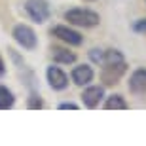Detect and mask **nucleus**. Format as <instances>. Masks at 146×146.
<instances>
[{
  "instance_id": "ddd939ff",
  "label": "nucleus",
  "mask_w": 146,
  "mask_h": 146,
  "mask_svg": "<svg viewBox=\"0 0 146 146\" xmlns=\"http://www.w3.org/2000/svg\"><path fill=\"white\" fill-rule=\"evenodd\" d=\"M27 108H31V110H40V108H44V101H42V97H40V95H36V93H33V95L29 97Z\"/></svg>"
},
{
  "instance_id": "423d86ee",
  "label": "nucleus",
  "mask_w": 146,
  "mask_h": 146,
  "mask_svg": "<svg viewBox=\"0 0 146 146\" xmlns=\"http://www.w3.org/2000/svg\"><path fill=\"white\" fill-rule=\"evenodd\" d=\"M46 76H48L49 87L55 89V91H63V89H66V86H68V76L61 70L59 66H53V65L48 66Z\"/></svg>"
},
{
  "instance_id": "1a4fd4ad",
  "label": "nucleus",
  "mask_w": 146,
  "mask_h": 146,
  "mask_svg": "<svg viewBox=\"0 0 146 146\" xmlns=\"http://www.w3.org/2000/svg\"><path fill=\"white\" fill-rule=\"evenodd\" d=\"M129 89L133 93L146 91V68H137L129 78Z\"/></svg>"
},
{
  "instance_id": "f03ea898",
  "label": "nucleus",
  "mask_w": 146,
  "mask_h": 146,
  "mask_svg": "<svg viewBox=\"0 0 146 146\" xmlns=\"http://www.w3.org/2000/svg\"><path fill=\"white\" fill-rule=\"evenodd\" d=\"M11 36H13V40H15L21 48H25V49H34V48H36V44H38L36 33H34L29 25H23V23L13 27Z\"/></svg>"
},
{
  "instance_id": "2eb2a0df",
  "label": "nucleus",
  "mask_w": 146,
  "mask_h": 146,
  "mask_svg": "<svg viewBox=\"0 0 146 146\" xmlns=\"http://www.w3.org/2000/svg\"><path fill=\"white\" fill-rule=\"evenodd\" d=\"M133 31L139 34H146V17H142V19H137L135 23H133Z\"/></svg>"
},
{
  "instance_id": "f3484780",
  "label": "nucleus",
  "mask_w": 146,
  "mask_h": 146,
  "mask_svg": "<svg viewBox=\"0 0 146 146\" xmlns=\"http://www.w3.org/2000/svg\"><path fill=\"white\" fill-rule=\"evenodd\" d=\"M4 74H6V65L2 61V57H0V76H4Z\"/></svg>"
},
{
  "instance_id": "f257e3e1",
  "label": "nucleus",
  "mask_w": 146,
  "mask_h": 146,
  "mask_svg": "<svg viewBox=\"0 0 146 146\" xmlns=\"http://www.w3.org/2000/svg\"><path fill=\"white\" fill-rule=\"evenodd\" d=\"M65 19L72 25H78V27H86V29H91V27H97L101 23V17L99 13L91 10H84V8H74V10H68L65 13Z\"/></svg>"
},
{
  "instance_id": "4468645a",
  "label": "nucleus",
  "mask_w": 146,
  "mask_h": 146,
  "mask_svg": "<svg viewBox=\"0 0 146 146\" xmlns=\"http://www.w3.org/2000/svg\"><path fill=\"white\" fill-rule=\"evenodd\" d=\"M103 55H104V49H99V48L89 49V59H91L93 63H99V65H103Z\"/></svg>"
},
{
  "instance_id": "39448f33",
  "label": "nucleus",
  "mask_w": 146,
  "mask_h": 146,
  "mask_svg": "<svg viewBox=\"0 0 146 146\" xmlns=\"http://www.w3.org/2000/svg\"><path fill=\"white\" fill-rule=\"evenodd\" d=\"M51 34L57 36L59 40H63V42L70 44V46H82V42H84V36H82L78 31L66 27V25H57V27H53L51 29Z\"/></svg>"
},
{
  "instance_id": "6e6552de",
  "label": "nucleus",
  "mask_w": 146,
  "mask_h": 146,
  "mask_svg": "<svg viewBox=\"0 0 146 146\" xmlns=\"http://www.w3.org/2000/svg\"><path fill=\"white\" fill-rule=\"evenodd\" d=\"M93 76H95V72L89 65H78L72 70V82L76 86H87L93 80Z\"/></svg>"
},
{
  "instance_id": "f8f14e48",
  "label": "nucleus",
  "mask_w": 146,
  "mask_h": 146,
  "mask_svg": "<svg viewBox=\"0 0 146 146\" xmlns=\"http://www.w3.org/2000/svg\"><path fill=\"white\" fill-rule=\"evenodd\" d=\"M104 108L106 110H127L129 104H127V101H125L121 95H112V97H108V101L104 103Z\"/></svg>"
},
{
  "instance_id": "a211bd4d",
  "label": "nucleus",
  "mask_w": 146,
  "mask_h": 146,
  "mask_svg": "<svg viewBox=\"0 0 146 146\" xmlns=\"http://www.w3.org/2000/svg\"><path fill=\"white\" fill-rule=\"evenodd\" d=\"M89 2H91V0H89Z\"/></svg>"
},
{
  "instance_id": "9b49d317",
  "label": "nucleus",
  "mask_w": 146,
  "mask_h": 146,
  "mask_svg": "<svg viewBox=\"0 0 146 146\" xmlns=\"http://www.w3.org/2000/svg\"><path fill=\"white\" fill-rule=\"evenodd\" d=\"M13 104H15L13 93L6 86H0V110H8V108H11Z\"/></svg>"
},
{
  "instance_id": "0eeeda50",
  "label": "nucleus",
  "mask_w": 146,
  "mask_h": 146,
  "mask_svg": "<svg viewBox=\"0 0 146 146\" xmlns=\"http://www.w3.org/2000/svg\"><path fill=\"white\" fill-rule=\"evenodd\" d=\"M103 97H104V89L101 86H91L82 93V101L87 108H97L99 103L103 101Z\"/></svg>"
},
{
  "instance_id": "7ed1b4c3",
  "label": "nucleus",
  "mask_w": 146,
  "mask_h": 146,
  "mask_svg": "<svg viewBox=\"0 0 146 146\" xmlns=\"http://www.w3.org/2000/svg\"><path fill=\"white\" fill-rule=\"evenodd\" d=\"M25 10H27L29 17L38 25H42L49 19V4L46 0H27Z\"/></svg>"
},
{
  "instance_id": "20e7f679",
  "label": "nucleus",
  "mask_w": 146,
  "mask_h": 146,
  "mask_svg": "<svg viewBox=\"0 0 146 146\" xmlns=\"http://www.w3.org/2000/svg\"><path fill=\"white\" fill-rule=\"evenodd\" d=\"M127 70V63L125 61H118V63H108L103 65V72H101V80L106 86H116L119 82V78L125 74Z\"/></svg>"
},
{
  "instance_id": "9d476101",
  "label": "nucleus",
  "mask_w": 146,
  "mask_h": 146,
  "mask_svg": "<svg viewBox=\"0 0 146 146\" xmlns=\"http://www.w3.org/2000/svg\"><path fill=\"white\" fill-rule=\"evenodd\" d=\"M51 57H53V61L63 63V65H70V63L76 61V53H72V51H68L65 48H53L51 49Z\"/></svg>"
},
{
  "instance_id": "dca6fc26",
  "label": "nucleus",
  "mask_w": 146,
  "mask_h": 146,
  "mask_svg": "<svg viewBox=\"0 0 146 146\" xmlns=\"http://www.w3.org/2000/svg\"><path fill=\"white\" fill-rule=\"evenodd\" d=\"M59 110H78V104H74V103H61Z\"/></svg>"
}]
</instances>
